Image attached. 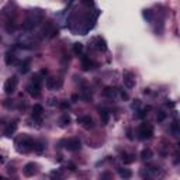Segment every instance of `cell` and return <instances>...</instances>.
<instances>
[{
  "label": "cell",
  "mask_w": 180,
  "mask_h": 180,
  "mask_svg": "<svg viewBox=\"0 0 180 180\" xmlns=\"http://www.w3.org/2000/svg\"><path fill=\"white\" fill-rule=\"evenodd\" d=\"M14 144H16L17 152H20V153H27V152H30L34 147L33 138H31L30 135H27V134H21L18 138H16Z\"/></svg>",
  "instance_id": "cell-1"
},
{
  "label": "cell",
  "mask_w": 180,
  "mask_h": 180,
  "mask_svg": "<svg viewBox=\"0 0 180 180\" xmlns=\"http://www.w3.org/2000/svg\"><path fill=\"white\" fill-rule=\"evenodd\" d=\"M17 78L16 76H13V78H10V79H7L6 83H4V93L6 94H13L14 92H16V87H17Z\"/></svg>",
  "instance_id": "cell-2"
},
{
  "label": "cell",
  "mask_w": 180,
  "mask_h": 180,
  "mask_svg": "<svg viewBox=\"0 0 180 180\" xmlns=\"http://www.w3.org/2000/svg\"><path fill=\"white\" fill-rule=\"evenodd\" d=\"M153 135V128L151 124H141L139 127V137L142 139H149Z\"/></svg>",
  "instance_id": "cell-3"
},
{
  "label": "cell",
  "mask_w": 180,
  "mask_h": 180,
  "mask_svg": "<svg viewBox=\"0 0 180 180\" xmlns=\"http://www.w3.org/2000/svg\"><path fill=\"white\" fill-rule=\"evenodd\" d=\"M80 148H82V142H80L79 138H70V139L66 142V149H68V151L75 152V151H79Z\"/></svg>",
  "instance_id": "cell-4"
},
{
  "label": "cell",
  "mask_w": 180,
  "mask_h": 180,
  "mask_svg": "<svg viewBox=\"0 0 180 180\" xmlns=\"http://www.w3.org/2000/svg\"><path fill=\"white\" fill-rule=\"evenodd\" d=\"M78 122L82 125L84 130H90V128H93L94 127V122H93V118L90 117V115H84V117H80V118H78Z\"/></svg>",
  "instance_id": "cell-5"
},
{
  "label": "cell",
  "mask_w": 180,
  "mask_h": 180,
  "mask_svg": "<svg viewBox=\"0 0 180 180\" xmlns=\"http://www.w3.org/2000/svg\"><path fill=\"white\" fill-rule=\"evenodd\" d=\"M122 80H124V86L127 89H132L135 86V79H134V75H132L131 72H124Z\"/></svg>",
  "instance_id": "cell-6"
},
{
  "label": "cell",
  "mask_w": 180,
  "mask_h": 180,
  "mask_svg": "<svg viewBox=\"0 0 180 180\" xmlns=\"http://www.w3.org/2000/svg\"><path fill=\"white\" fill-rule=\"evenodd\" d=\"M93 45H94V48L97 49V51H101V52L107 51V42H106V39L101 38V37H96V38L93 39Z\"/></svg>",
  "instance_id": "cell-7"
},
{
  "label": "cell",
  "mask_w": 180,
  "mask_h": 180,
  "mask_svg": "<svg viewBox=\"0 0 180 180\" xmlns=\"http://www.w3.org/2000/svg\"><path fill=\"white\" fill-rule=\"evenodd\" d=\"M23 173H24V176H27V177L34 176V175L37 173V166H35V163H33V162L27 163L23 167Z\"/></svg>",
  "instance_id": "cell-8"
},
{
  "label": "cell",
  "mask_w": 180,
  "mask_h": 180,
  "mask_svg": "<svg viewBox=\"0 0 180 180\" xmlns=\"http://www.w3.org/2000/svg\"><path fill=\"white\" fill-rule=\"evenodd\" d=\"M44 113V107L41 106V104H34L33 107V118L35 121H38V122H41V115Z\"/></svg>",
  "instance_id": "cell-9"
},
{
  "label": "cell",
  "mask_w": 180,
  "mask_h": 180,
  "mask_svg": "<svg viewBox=\"0 0 180 180\" xmlns=\"http://www.w3.org/2000/svg\"><path fill=\"white\" fill-rule=\"evenodd\" d=\"M41 86H38V84H28V87H27V90H28V93H30V96H33V97H39V94H41Z\"/></svg>",
  "instance_id": "cell-10"
},
{
  "label": "cell",
  "mask_w": 180,
  "mask_h": 180,
  "mask_svg": "<svg viewBox=\"0 0 180 180\" xmlns=\"http://www.w3.org/2000/svg\"><path fill=\"white\" fill-rule=\"evenodd\" d=\"M17 130V122L16 121H13V122H10L9 125H7V128H6V131H4V134H6V137H11L14 132H16Z\"/></svg>",
  "instance_id": "cell-11"
},
{
  "label": "cell",
  "mask_w": 180,
  "mask_h": 180,
  "mask_svg": "<svg viewBox=\"0 0 180 180\" xmlns=\"http://www.w3.org/2000/svg\"><path fill=\"white\" fill-rule=\"evenodd\" d=\"M4 61H6L7 65H13V64L16 62V56H14V54H13L11 51L6 52V55H4Z\"/></svg>",
  "instance_id": "cell-12"
},
{
  "label": "cell",
  "mask_w": 180,
  "mask_h": 180,
  "mask_svg": "<svg viewBox=\"0 0 180 180\" xmlns=\"http://www.w3.org/2000/svg\"><path fill=\"white\" fill-rule=\"evenodd\" d=\"M121 159H122V162H124V165H130V163H132L134 161H135V156L134 155H131V153H122L121 155Z\"/></svg>",
  "instance_id": "cell-13"
},
{
  "label": "cell",
  "mask_w": 180,
  "mask_h": 180,
  "mask_svg": "<svg viewBox=\"0 0 180 180\" xmlns=\"http://www.w3.org/2000/svg\"><path fill=\"white\" fill-rule=\"evenodd\" d=\"M118 173H120V176L122 177V179H130L132 176V172L130 169H124V167H120L118 169Z\"/></svg>",
  "instance_id": "cell-14"
},
{
  "label": "cell",
  "mask_w": 180,
  "mask_h": 180,
  "mask_svg": "<svg viewBox=\"0 0 180 180\" xmlns=\"http://www.w3.org/2000/svg\"><path fill=\"white\" fill-rule=\"evenodd\" d=\"M92 61H90V58H87V56H82V68L83 70H89V69H92Z\"/></svg>",
  "instance_id": "cell-15"
},
{
  "label": "cell",
  "mask_w": 180,
  "mask_h": 180,
  "mask_svg": "<svg viewBox=\"0 0 180 180\" xmlns=\"http://www.w3.org/2000/svg\"><path fill=\"white\" fill-rule=\"evenodd\" d=\"M100 117H101V122L107 124L110 121V113L107 110H100Z\"/></svg>",
  "instance_id": "cell-16"
},
{
  "label": "cell",
  "mask_w": 180,
  "mask_h": 180,
  "mask_svg": "<svg viewBox=\"0 0 180 180\" xmlns=\"http://www.w3.org/2000/svg\"><path fill=\"white\" fill-rule=\"evenodd\" d=\"M45 86H47V89H49V90L55 89V87H56V78H48L47 82H45Z\"/></svg>",
  "instance_id": "cell-17"
},
{
  "label": "cell",
  "mask_w": 180,
  "mask_h": 180,
  "mask_svg": "<svg viewBox=\"0 0 180 180\" xmlns=\"http://www.w3.org/2000/svg\"><path fill=\"white\" fill-rule=\"evenodd\" d=\"M170 131H172V134H173L175 137H179L180 130H179V122H177V121H173V124L170 125Z\"/></svg>",
  "instance_id": "cell-18"
},
{
  "label": "cell",
  "mask_w": 180,
  "mask_h": 180,
  "mask_svg": "<svg viewBox=\"0 0 180 180\" xmlns=\"http://www.w3.org/2000/svg\"><path fill=\"white\" fill-rule=\"evenodd\" d=\"M141 158L144 159V161H148V159H151L152 158V151L149 149V148H145L142 152H141Z\"/></svg>",
  "instance_id": "cell-19"
},
{
  "label": "cell",
  "mask_w": 180,
  "mask_h": 180,
  "mask_svg": "<svg viewBox=\"0 0 180 180\" xmlns=\"http://www.w3.org/2000/svg\"><path fill=\"white\" fill-rule=\"evenodd\" d=\"M115 94H117V89H114V87H106V89H104V96H107V97H114Z\"/></svg>",
  "instance_id": "cell-20"
},
{
  "label": "cell",
  "mask_w": 180,
  "mask_h": 180,
  "mask_svg": "<svg viewBox=\"0 0 180 180\" xmlns=\"http://www.w3.org/2000/svg\"><path fill=\"white\" fill-rule=\"evenodd\" d=\"M59 124H61L62 127H66V125H69V124H70V117H69L68 114L62 115V117H61V120H59Z\"/></svg>",
  "instance_id": "cell-21"
},
{
  "label": "cell",
  "mask_w": 180,
  "mask_h": 180,
  "mask_svg": "<svg viewBox=\"0 0 180 180\" xmlns=\"http://www.w3.org/2000/svg\"><path fill=\"white\" fill-rule=\"evenodd\" d=\"M30 69V61H24L21 65H20V72L21 73H27Z\"/></svg>",
  "instance_id": "cell-22"
},
{
  "label": "cell",
  "mask_w": 180,
  "mask_h": 180,
  "mask_svg": "<svg viewBox=\"0 0 180 180\" xmlns=\"http://www.w3.org/2000/svg\"><path fill=\"white\" fill-rule=\"evenodd\" d=\"M73 52L76 54V55H80L83 52V44H80V42H76L75 45H73Z\"/></svg>",
  "instance_id": "cell-23"
},
{
  "label": "cell",
  "mask_w": 180,
  "mask_h": 180,
  "mask_svg": "<svg viewBox=\"0 0 180 180\" xmlns=\"http://www.w3.org/2000/svg\"><path fill=\"white\" fill-rule=\"evenodd\" d=\"M33 149L35 152H38V153H41L42 151H44V144L42 142H34V147Z\"/></svg>",
  "instance_id": "cell-24"
},
{
  "label": "cell",
  "mask_w": 180,
  "mask_h": 180,
  "mask_svg": "<svg viewBox=\"0 0 180 180\" xmlns=\"http://www.w3.org/2000/svg\"><path fill=\"white\" fill-rule=\"evenodd\" d=\"M165 118H166V113H163V111H159V113L156 114V120H158L159 122L165 121Z\"/></svg>",
  "instance_id": "cell-25"
},
{
  "label": "cell",
  "mask_w": 180,
  "mask_h": 180,
  "mask_svg": "<svg viewBox=\"0 0 180 180\" xmlns=\"http://www.w3.org/2000/svg\"><path fill=\"white\" fill-rule=\"evenodd\" d=\"M144 17H145V18H147L148 21H152V11H151V10H145V11H144Z\"/></svg>",
  "instance_id": "cell-26"
},
{
  "label": "cell",
  "mask_w": 180,
  "mask_h": 180,
  "mask_svg": "<svg viewBox=\"0 0 180 180\" xmlns=\"http://www.w3.org/2000/svg\"><path fill=\"white\" fill-rule=\"evenodd\" d=\"M100 180H113V177H111V173H108V172L103 173V175H101V177H100Z\"/></svg>",
  "instance_id": "cell-27"
},
{
  "label": "cell",
  "mask_w": 180,
  "mask_h": 180,
  "mask_svg": "<svg viewBox=\"0 0 180 180\" xmlns=\"http://www.w3.org/2000/svg\"><path fill=\"white\" fill-rule=\"evenodd\" d=\"M147 110H149V107H148V108H145V110H141V111H138L137 117H138V118H144V117L147 115Z\"/></svg>",
  "instance_id": "cell-28"
},
{
  "label": "cell",
  "mask_w": 180,
  "mask_h": 180,
  "mask_svg": "<svg viewBox=\"0 0 180 180\" xmlns=\"http://www.w3.org/2000/svg\"><path fill=\"white\" fill-rule=\"evenodd\" d=\"M59 106H61V108H64V110H66V108H69V103H68L66 100H64V101H61V103H59Z\"/></svg>",
  "instance_id": "cell-29"
},
{
  "label": "cell",
  "mask_w": 180,
  "mask_h": 180,
  "mask_svg": "<svg viewBox=\"0 0 180 180\" xmlns=\"http://www.w3.org/2000/svg\"><path fill=\"white\" fill-rule=\"evenodd\" d=\"M58 34H59V31H58V30H52V31H51V34H49V37H51V38H55Z\"/></svg>",
  "instance_id": "cell-30"
},
{
  "label": "cell",
  "mask_w": 180,
  "mask_h": 180,
  "mask_svg": "<svg viewBox=\"0 0 180 180\" xmlns=\"http://www.w3.org/2000/svg\"><path fill=\"white\" fill-rule=\"evenodd\" d=\"M121 97L124 98V100H128V94L125 92H121Z\"/></svg>",
  "instance_id": "cell-31"
},
{
  "label": "cell",
  "mask_w": 180,
  "mask_h": 180,
  "mask_svg": "<svg viewBox=\"0 0 180 180\" xmlns=\"http://www.w3.org/2000/svg\"><path fill=\"white\" fill-rule=\"evenodd\" d=\"M83 4H84V6H93V1H89V0H84V1H83Z\"/></svg>",
  "instance_id": "cell-32"
},
{
  "label": "cell",
  "mask_w": 180,
  "mask_h": 180,
  "mask_svg": "<svg viewBox=\"0 0 180 180\" xmlns=\"http://www.w3.org/2000/svg\"><path fill=\"white\" fill-rule=\"evenodd\" d=\"M166 106H167V107H175V103H173V101H167Z\"/></svg>",
  "instance_id": "cell-33"
},
{
  "label": "cell",
  "mask_w": 180,
  "mask_h": 180,
  "mask_svg": "<svg viewBox=\"0 0 180 180\" xmlns=\"http://www.w3.org/2000/svg\"><path fill=\"white\" fill-rule=\"evenodd\" d=\"M78 100H79V96H78V94H73V96H72V101H78Z\"/></svg>",
  "instance_id": "cell-34"
},
{
  "label": "cell",
  "mask_w": 180,
  "mask_h": 180,
  "mask_svg": "<svg viewBox=\"0 0 180 180\" xmlns=\"http://www.w3.org/2000/svg\"><path fill=\"white\" fill-rule=\"evenodd\" d=\"M139 106V100H135V103L132 104V107H138Z\"/></svg>",
  "instance_id": "cell-35"
},
{
  "label": "cell",
  "mask_w": 180,
  "mask_h": 180,
  "mask_svg": "<svg viewBox=\"0 0 180 180\" xmlns=\"http://www.w3.org/2000/svg\"><path fill=\"white\" fill-rule=\"evenodd\" d=\"M68 166L70 167V170H75V165L73 163H68Z\"/></svg>",
  "instance_id": "cell-36"
},
{
  "label": "cell",
  "mask_w": 180,
  "mask_h": 180,
  "mask_svg": "<svg viewBox=\"0 0 180 180\" xmlns=\"http://www.w3.org/2000/svg\"><path fill=\"white\" fill-rule=\"evenodd\" d=\"M47 73H48V69H42L41 70V75H47Z\"/></svg>",
  "instance_id": "cell-37"
},
{
  "label": "cell",
  "mask_w": 180,
  "mask_h": 180,
  "mask_svg": "<svg viewBox=\"0 0 180 180\" xmlns=\"http://www.w3.org/2000/svg\"><path fill=\"white\" fill-rule=\"evenodd\" d=\"M4 162V159H3V156H0V163H3Z\"/></svg>",
  "instance_id": "cell-38"
},
{
  "label": "cell",
  "mask_w": 180,
  "mask_h": 180,
  "mask_svg": "<svg viewBox=\"0 0 180 180\" xmlns=\"http://www.w3.org/2000/svg\"><path fill=\"white\" fill-rule=\"evenodd\" d=\"M0 180H6V177H3V176H0Z\"/></svg>",
  "instance_id": "cell-39"
},
{
  "label": "cell",
  "mask_w": 180,
  "mask_h": 180,
  "mask_svg": "<svg viewBox=\"0 0 180 180\" xmlns=\"http://www.w3.org/2000/svg\"><path fill=\"white\" fill-rule=\"evenodd\" d=\"M0 39H1V38H0Z\"/></svg>",
  "instance_id": "cell-40"
}]
</instances>
